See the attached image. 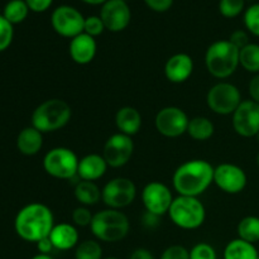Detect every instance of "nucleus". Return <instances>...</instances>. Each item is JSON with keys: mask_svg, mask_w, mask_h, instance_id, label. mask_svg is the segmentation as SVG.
<instances>
[{"mask_svg": "<svg viewBox=\"0 0 259 259\" xmlns=\"http://www.w3.org/2000/svg\"><path fill=\"white\" fill-rule=\"evenodd\" d=\"M255 138H257V141H258V143H259V132H258L257 136H255Z\"/></svg>", "mask_w": 259, "mask_h": 259, "instance_id": "48", "label": "nucleus"}, {"mask_svg": "<svg viewBox=\"0 0 259 259\" xmlns=\"http://www.w3.org/2000/svg\"><path fill=\"white\" fill-rule=\"evenodd\" d=\"M190 259H218V254L209 243H199L190 250Z\"/></svg>", "mask_w": 259, "mask_h": 259, "instance_id": "34", "label": "nucleus"}, {"mask_svg": "<svg viewBox=\"0 0 259 259\" xmlns=\"http://www.w3.org/2000/svg\"><path fill=\"white\" fill-rule=\"evenodd\" d=\"M215 126L214 123L206 116H195L190 119L187 126V134L194 141L205 142L214 136Z\"/></svg>", "mask_w": 259, "mask_h": 259, "instance_id": "25", "label": "nucleus"}, {"mask_svg": "<svg viewBox=\"0 0 259 259\" xmlns=\"http://www.w3.org/2000/svg\"><path fill=\"white\" fill-rule=\"evenodd\" d=\"M142 115L133 106H123L115 114V125L119 133L125 136L133 137L141 131L142 128Z\"/></svg>", "mask_w": 259, "mask_h": 259, "instance_id": "21", "label": "nucleus"}, {"mask_svg": "<svg viewBox=\"0 0 259 259\" xmlns=\"http://www.w3.org/2000/svg\"><path fill=\"white\" fill-rule=\"evenodd\" d=\"M258 255L255 245L240 238L230 240L224 249V259H258Z\"/></svg>", "mask_w": 259, "mask_h": 259, "instance_id": "23", "label": "nucleus"}, {"mask_svg": "<svg viewBox=\"0 0 259 259\" xmlns=\"http://www.w3.org/2000/svg\"><path fill=\"white\" fill-rule=\"evenodd\" d=\"M239 66L247 72L259 73V45L249 43L239 51Z\"/></svg>", "mask_w": 259, "mask_h": 259, "instance_id": "27", "label": "nucleus"}, {"mask_svg": "<svg viewBox=\"0 0 259 259\" xmlns=\"http://www.w3.org/2000/svg\"><path fill=\"white\" fill-rule=\"evenodd\" d=\"M75 259H103V248L98 240L88 239L75 248Z\"/></svg>", "mask_w": 259, "mask_h": 259, "instance_id": "29", "label": "nucleus"}, {"mask_svg": "<svg viewBox=\"0 0 259 259\" xmlns=\"http://www.w3.org/2000/svg\"><path fill=\"white\" fill-rule=\"evenodd\" d=\"M214 184L225 194L237 195L244 191L248 177L242 167L227 162L215 167Z\"/></svg>", "mask_w": 259, "mask_h": 259, "instance_id": "15", "label": "nucleus"}, {"mask_svg": "<svg viewBox=\"0 0 259 259\" xmlns=\"http://www.w3.org/2000/svg\"><path fill=\"white\" fill-rule=\"evenodd\" d=\"M29 10L34 13H43L50 9L53 0H25Z\"/></svg>", "mask_w": 259, "mask_h": 259, "instance_id": "39", "label": "nucleus"}, {"mask_svg": "<svg viewBox=\"0 0 259 259\" xmlns=\"http://www.w3.org/2000/svg\"><path fill=\"white\" fill-rule=\"evenodd\" d=\"M190 118L179 106L162 108L154 118L157 132L166 138H179L187 133Z\"/></svg>", "mask_w": 259, "mask_h": 259, "instance_id": "11", "label": "nucleus"}, {"mask_svg": "<svg viewBox=\"0 0 259 259\" xmlns=\"http://www.w3.org/2000/svg\"><path fill=\"white\" fill-rule=\"evenodd\" d=\"M98 52V43L96 39L86 33L76 35L70 40L68 53L71 60L77 65H89L93 62Z\"/></svg>", "mask_w": 259, "mask_h": 259, "instance_id": "18", "label": "nucleus"}, {"mask_svg": "<svg viewBox=\"0 0 259 259\" xmlns=\"http://www.w3.org/2000/svg\"><path fill=\"white\" fill-rule=\"evenodd\" d=\"M159 218L161 217H158V215H154L152 212L146 211L143 214V217H142V224L146 228H148V229H153V228H156L158 225Z\"/></svg>", "mask_w": 259, "mask_h": 259, "instance_id": "41", "label": "nucleus"}, {"mask_svg": "<svg viewBox=\"0 0 259 259\" xmlns=\"http://www.w3.org/2000/svg\"><path fill=\"white\" fill-rule=\"evenodd\" d=\"M100 18L106 30L113 33L121 32L131 23V8L124 0H108L101 5Z\"/></svg>", "mask_w": 259, "mask_h": 259, "instance_id": "16", "label": "nucleus"}, {"mask_svg": "<svg viewBox=\"0 0 259 259\" xmlns=\"http://www.w3.org/2000/svg\"><path fill=\"white\" fill-rule=\"evenodd\" d=\"M233 129L243 138H253L259 132V104L243 100L232 115Z\"/></svg>", "mask_w": 259, "mask_h": 259, "instance_id": "13", "label": "nucleus"}, {"mask_svg": "<svg viewBox=\"0 0 259 259\" xmlns=\"http://www.w3.org/2000/svg\"><path fill=\"white\" fill-rule=\"evenodd\" d=\"M103 259H119V258H116V257H108V258H103Z\"/></svg>", "mask_w": 259, "mask_h": 259, "instance_id": "47", "label": "nucleus"}, {"mask_svg": "<svg viewBox=\"0 0 259 259\" xmlns=\"http://www.w3.org/2000/svg\"><path fill=\"white\" fill-rule=\"evenodd\" d=\"M214 169L205 159H191L180 164L172 177L175 191L181 196L199 197L214 182Z\"/></svg>", "mask_w": 259, "mask_h": 259, "instance_id": "1", "label": "nucleus"}, {"mask_svg": "<svg viewBox=\"0 0 259 259\" xmlns=\"http://www.w3.org/2000/svg\"><path fill=\"white\" fill-rule=\"evenodd\" d=\"M159 259H190V250L184 245L175 244L166 248Z\"/></svg>", "mask_w": 259, "mask_h": 259, "instance_id": "36", "label": "nucleus"}, {"mask_svg": "<svg viewBox=\"0 0 259 259\" xmlns=\"http://www.w3.org/2000/svg\"><path fill=\"white\" fill-rule=\"evenodd\" d=\"M205 66L212 77L225 80L239 67V50L229 39L215 40L205 53Z\"/></svg>", "mask_w": 259, "mask_h": 259, "instance_id": "3", "label": "nucleus"}, {"mask_svg": "<svg viewBox=\"0 0 259 259\" xmlns=\"http://www.w3.org/2000/svg\"><path fill=\"white\" fill-rule=\"evenodd\" d=\"M257 164H258V167H259V152H258V154H257Z\"/></svg>", "mask_w": 259, "mask_h": 259, "instance_id": "46", "label": "nucleus"}, {"mask_svg": "<svg viewBox=\"0 0 259 259\" xmlns=\"http://www.w3.org/2000/svg\"><path fill=\"white\" fill-rule=\"evenodd\" d=\"M55 227V217L47 205L32 202L18 211L14 220V229L18 237L25 242L38 243L50 237Z\"/></svg>", "mask_w": 259, "mask_h": 259, "instance_id": "2", "label": "nucleus"}, {"mask_svg": "<svg viewBox=\"0 0 259 259\" xmlns=\"http://www.w3.org/2000/svg\"><path fill=\"white\" fill-rule=\"evenodd\" d=\"M248 91H249L250 100L259 104V73L250 78L249 85H248Z\"/></svg>", "mask_w": 259, "mask_h": 259, "instance_id": "40", "label": "nucleus"}, {"mask_svg": "<svg viewBox=\"0 0 259 259\" xmlns=\"http://www.w3.org/2000/svg\"><path fill=\"white\" fill-rule=\"evenodd\" d=\"M129 259H154V255L146 248H137L129 255Z\"/></svg>", "mask_w": 259, "mask_h": 259, "instance_id": "43", "label": "nucleus"}, {"mask_svg": "<svg viewBox=\"0 0 259 259\" xmlns=\"http://www.w3.org/2000/svg\"><path fill=\"white\" fill-rule=\"evenodd\" d=\"M258 259H259V255H258Z\"/></svg>", "mask_w": 259, "mask_h": 259, "instance_id": "50", "label": "nucleus"}, {"mask_svg": "<svg viewBox=\"0 0 259 259\" xmlns=\"http://www.w3.org/2000/svg\"><path fill=\"white\" fill-rule=\"evenodd\" d=\"M14 37V28L8 22L3 14H0V52H4L12 45Z\"/></svg>", "mask_w": 259, "mask_h": 259, "instance_id": "32", "label": "nucleus"}, {"mask_svg": "<svg viewBox=\"0 0 259 259\" xmlns=\"http://www.w3.org/2000/svg\"><path fill=\"white\" fill-rule=\"evenodd\" d=\"M194 72V60L187 53H176L167 60L164 76L172 83H182L189 80Z\"/></svg>", "mask_w": 259, "mask_h": 259, "instance_id": "17", "label": "nucleus"}, {"mask_svg": "<svg viewBox=\"0 0 259 259\" xmlns=\"http://www.w3.org/2000/svg\"><path fill=\"white\" fill-rule=\"evenodd\" d=\"M147 7L157 13H164L174 5V0H143Z\"/></svg>", "mask_w": 259, "mask_h": 259, "instance_id": "38", "label": "nucleus"}, {"mask_svg": "<svg viewBox=\"0 0 259 259\" xmlns=\"http://www.w3.org/2000/svg\"><path fill=\"white\" fill-rule=\"evenodd\" d=\"M51 25L58 35L72 39L83 33L85 17L75 7L60 5L51 14Z\"/></svg>", "mask_w": 259, "mask_h": 259, "instance_id": "10", "label": "nucleus"}, {"mask_svg": "<svg viewBox=\"0 0 259 259\" xmlns=\"http://www.w3.org/2000/svg\"><path fill=\"white\" fill-rule=\"evenodd\" d=\"M174 201V195L167 185L158 181L147 184L142 190V202L146 211L162 217L168 214V210Z\"/></svg>", "mask_w": 259, "mask_h": 259, "instance_id": "14", "label": "nucleus"}, {"mask_svg": "<svg viewBox=\"0 0 259 259\" xmlns=\"http://www.w3.org/2000/svg\"><path fill=\"white\" fill-rule=\"evenodd\" d=\"M28 14H29V8L25 0H10L3 10V17L13 25L24 22Z\"/></svg>", "mask_w": 259, "mask_h": 259, "instance_id": "28", "label": "nucleus"}, {"mask_svg": "<svg viewBox=\"0 0 259 259\" xmlns=\"http://www.w3.org/2000/svg\"><path fill=\"white\" fill-rule=\"evenodd\" d=\"M30 259H53L51 257L50 254H40V253H38L37 255H34V257H32Z\"/></svg>", "mask_w": 259, "mask_h": 259, "instance_id": "45", "label": "nucleus"}, {"mask_svg": "<svg viewBox=\"0 0 259 259\" xmlns=\"http://www.w3.org/2000/svg\"><path fill=\"white\" fill-rule=\"evenodd\" d=\"M105 29L103 20H101L100 15H90V17L85 18V25H83V33L91 35V37L96 38L101 35Z\"/></svg>", "mask_w": 259, "mask_h": 259, "instance_id": "33", "label": "nucleus"}, {"mask_svg": "<svg viewBox=\"0 0 259 259\" xmlns=\"http://www.w3.org/2000/svg\"><path fill=\"white\" fill-rule=\"evenodd\" d=\"M168 217L176 227L184 230L199 229L206 219V210L199 197L179 196L174 199Z\"/></svg>", "mask_w": 259, "mask_h": 259, "instance_id": "6", "label": "nucleus"}, {"mask_svg": "<svg viewBox=\"0 0 259 259\" xmlns=\"http://www.w3.org/2000/svg\"><path fill=\"white\" fill-rule=\"evenodd\" d=\"M35 244H37V249L40 254H50V253L55 249L50 237L45 238V239H40L39 242L35 243Z\"/></svg>", "mask_w": 259, "mask_h": 259, "instance_id": "42", "label": "nucleus"}, {"mask_svg": "<svg viewBox=\"0 0 259 259\" xmlns=\"http://www.w3.org/2000/svg\"><path fill=\"white\" fill-rule=\"evenodd\" d=\"M131 223L121 210L104 209L94 214L90 230L94 237L104 243H116L128 235Z\"/></svg>", "mask_w": 259, "mask_h": 259, "instance_id": "4", "label": "nucleus"}, {"mask_svg": "<svg viewBox=\"0 0 259 259\" xmlns=\"http://www.w3.org/2000/svg\"><path fill=\"white\" fill-rule=\"evenodd\" d=\"M50 239L55 249L70 250L77 247L80 235H78L77 228L73 224L60 223V224H55L50 234Z\"/></svg>", "mask_w": 259, "mask_h": 259, "instance_id": "20", "label": "nucleus"}, {"mask_svg": "<svg viewBox=\"0 0 259 259\" xmlns=\"http://www.w3.org/2000/svg\"><path fill=\"white\" fill-rule=\"evenodd\" d=\"M238 238L245 240L248 243H255L259 242V218L254 215H249V217L243 218L239 222L237 227Z\"/></svg>", "mask_w": 259, "mask_h": 259, "instance_id": "26", "label": "nucleus"}, {"mask_svg": "<svg viewBox=\"0 0 259 259\" xmlns=\"http://www.w3.org/2000/svg\"><path fill=\"white\" fill-rule=\"evenodd\" d=\"M76 200L82 206H94L101 200V190L95 182L93 181H78L75 186Z\"/></svg>", "mask_w": 259, "mask_h": 259, "instance_id": "24", "label": "nucleus"}, {"mask_svg": "<svg viewBox=\"0 0 259 259\" xmlns=\"http://www.w3.org/2000/svg\"><path fill=\"white\" fill-rule=\"evenodd\" d=\"M134 153V142L132 137L123 133H115L106 139L103 149V157L109 167L120 168L131 161Z\"/></svg>", "mask_w": 259, "mask_h": 259, "instance_id": "12", "label": "nucleus"}, {"mask_svg": "<svg viewBox=\"0 0 259 259\" xmlns=\"http://www.w3.org/2000/svg\"><path fill=\"white\" fill-rule=\"evenodd\" d=\"M77 154L66 147H56L48 151L43 158V168L53 179L71 180L77 176Z\"/></svg>", "mask_w": 259, "mask_h": 259, "instance_id": "7", "label": "nucleus"}, {"mask_svg": "<svg viewBox=\"0 0 259 259\" xmlns=\"http://www.w3.org/2000/svg\"><path fill=\"white\" fill-rule=\"evenodd\" d=\"M229 40L238 48V50H242L245 46L249 45V35H248V32L243 29H237L230 34Z\"/></svg>", "mask_w": 259, "mask_h": 259, "instance_id": "37", "label": "nucleus"}, {"mask_svg": "<svg viewBox=\"0 0 259 259\" xmlns=\"http://www.w3.org/2000/svg\"><path fill=\"white\" fill-rule=\"evenodd\" d=\"M243 22H244L245 28L250 34L259 37V3L249 5L244 10Z\"/></svg>", "mask_w": 259, "mask_h": 259, "instance_id": "30", "label": "nucleus"}, {"mask_svg": "<svg viewBox=\"0 0 259 259\" xmlns=\"http://www.w3.org/2000/svg\"><path fill=\"white\" fill-rule=\"evenodd\" d=\"M80 2L85 3L89 5H103L104 3H106L108 0H80Z\"/></svg>", "mask_w": 259, "mask_h": 259, "instance_id": "44", "label": "nucleus"}, {"mask_svg": "<svg viewBox=\"0 0 259 259\" xmlns=\"http://www.w3.org/2000/svg\"><path fill=\"white\" fill-rule=\"evenodd\" d=\"M242 101L239 89L227 81L215 83L206 94L207 106L218 115H233Z\"/></svg>", "mask_w": 259, "mask_h": 259, "instance_id": "8", "label": "nucleus"}, {"mask_svg": "<svg viewBox=\"0 0 259 259\" xmlns=\"http://www.w3.org/2000/svg\"><path fill=\"white\" fill-rule=\"evenodd\" d=\"M124 2H126V0H124Z\"/></svg>", "mask_w": 259, "mask_h": 259, "instance_id": "49", "label": "nucleus"}, {"mask_svg": "<svg viewBox=\"0 0 259 259\" xmlns=\"http://www.w3.org/2000/svg\"><path fill=\"white\" fill-rule=\"evenodd\" d=\"M245 0H220L219 12L225 18H237L244 12Z\"/></svg>", "mask_w": 259, "mask_h": 259, "instance_id": "31", "label": "nucleus"}, {"mask_svg": "<svg viewBox=\"0 0 259 259\" xmlns=\"http://www.w3.org/2000/svg\"><path fill=\"white\" fill-rule=\"evenodd\" d=\"M94 214L88 206L80 205L72 211V222L75 227H90L93 222Z\"/></svg>", "mask_w": 259, "mask_h": 259, "instance_id": "35", "label": "nucleus"}, {"mask_svg": "<svg viewBox=\"0 0 259 259\" xmlns=\"http://www.w3.org/2000/svg\"><path fill=\"white\" fill-rule=\"evenodd\" d=\"M109 166L103 154L90 153L83 156L78 162L77 176L82 181H98L108 171Z\"/></svg>", "mask_w": 259, "mask_h": 259, "instance_id": "19", "label": "nucleus"}, {"mask_svg": "<svg viewBox=\"0 0 259 259\" xmlns=\"http://www.w3.org/2000/svg\"><path fill=\"white\" fill-rule=\"evenodd\" d=\"M72 109L62 99H48L34 109L32 114V126L40 133H53L68 124Z\"/></svg>", "mask_w": 259, "mask_h": 259, "instance_id": "5", "label": "nucleus"}, {"mask_svg": "<svg viewBox=\"0 0 259 259\" xmlns=\"http://www.w3.org/2000/svg\"><path fill=\"white\" fill-rule=\"evenodd\" d=\"M136 197V184L126 177H115L101 189V200L109 209H125L133 204Z\"/></svg>", "mask_w": 259, "mask_h": 259, "instance_id": "9", "label": "nucleus"}, {"mask_svg": "<svg viewBox=\"0 0 259 259\" xmlns=\"http://www.w3.org/2000/svg\"><path fill=\"white\" fill-rule=\"evenodd\" d=\"M43 133H40L34 126H27L18 134L17 147L18 151L24 156H34L42 149Z\"/></svg>", "mask_w": 259, "mask_h": 259, "instance_id": "22", "label": "nucleus"}]
</instances>
